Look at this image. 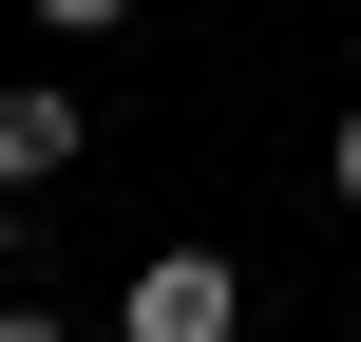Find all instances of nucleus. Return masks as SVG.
<instances>
[{
  "label": "nucleus",
  "instance_id": "obj_1",
  "mask_svg": "<svg viewBox=\"0 0 361 342\" xmlns=\"http://www.w3.org/2000/svg\"><path fill=\"white\" fill-rule=\"evenodd\" d=\"M247 324V286H228V248H152L133 286H114V342H228Z\"/></svg>",
  "mask_w": 361,
  "mask_h": 342
},
{
  "label": "nucleus",
  "instance_id": "obj_2",
  "mask_svg": "<svg viewBox=\"0 0 361 342\" xmlns=\"http://www.w3.org/2000/svg\"><path fill=\"white\" fill-rule=\"evenodd\" d=\"M76 152H95V114H76V95H57V76H0V190H19V209H38V190H57V171H76Z\"/></svg>",
  "mask_w": 361,
  "mask_h": 342
},
{
  "label": "nucleus",
  "instance_id": "obj_3",
  "mask_svg": "<svg viewBox=\"0 0 361 342\" xmlns=\"http://www.w3.org/2000/svg\"><path fill=\"white\" fill-rule=\"evenodd\" d=\"M19 286H38V209L0 190V305H19Z\"/></svg>",
  "mask_w": 361,
  "mask_h": 342
},
{
  "label": "nucleus",
  "instance_id": "obj_4",
  "mask_svg": "<svg viewBox=\"0 0 361 342\" xmlns=\"http://www.w3.org/2000/svg\"><path fill=\"white\" fill-rule=\"evenodd\" d=\"M19 19H38V38H114L133 0H19Z\"/></svg>",
  "mask_w": 361,
  "mask_h": 342
},
{
  "label": "nucleus",
  "instance_id": "obj_5",
  "mask_svg": "<svg viewBox=\"0 0 361 342\" xmlns=\"http://www.w3.org/2000/svg\"><path fill=\"white\" fill-rule=\"evenodd\" d=\"M324 190H343V209H361V95H343V133H324Z\"/></svg>",
  "mask_w": 361,
  "mask_h": 342
},
{
  "label": "nucleus",
  "instance_id": "obj_6",
  "mask_svg": "<svg viewBox=\"0 0 361 342\" xmlns=\"http://www.w3.org/2000/svg\"><path fill=\"white\" fill-rule=\"evenodd\" d=\"M0 342H76V324H57V305H0Z\"/></svg>",
  "mask_w": 361,
  "mask_h": 342
}]
</instances>
